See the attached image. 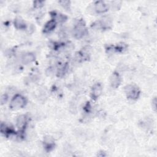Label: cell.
<instances>
[{
    "mask_svg": "<svg viewBox=\"0 0 157 157\" xmlns=\"http://www.w3.org/2000/svg\"><path fill=\"white\" fill-rule=\"evenodd\" d=\"M25 104V98L21 95L17 94L12 99L10 104V107L13 110H17L24 107Z\"/></svg>",
    "mask_w": 157,
    "mask_h": 157,
    "instance_id": "6da1fadb",
    "label": "cell"
},
{
    "mask_svg": "<svg viewBox=\"0 0 157 157\" xmlns=\"http://www.w3.org/2000/svg\"><path fill=\"white\" fill-rule=\"evenodd\" d=\"M125 93L129 99H136L139 96V91L138 88L134 85H128L125 88Z\"/></svg>",
    "mask_w": 157,
    "mask_h": 157,
    "instance_id": "7a4b0ae2",
    "label": "cell"
},
{
    "mask_svg": "<svg viewBox=\"0 0 157 157\" xmlns=\"http://www.w3.org/2000/svg\"><path fill=\"white\" fill-rule=\"evenodd\" d=\"M86 32L85 25L82 21L78 23L74 29V34L77 38H81L84 36Z\"/></svg>",
    "mask_w": 157,
    "mask_h": 157,
    "instance_id": "3957f363",
    "label": "cell"
},
{
    "mask_svg": "<svg viewBox=\"0 0 157 157\" xmlns=\"http://www.w3.org/2000/svg\"><path fill=\"white\" fill-rule=\"evenodd\" d=\"M94 9L98 13H103L107 11L108 6L103 1H98L95 3Z\"/></svg>",
    "mask_w": 157,
    "mask_h": 157,
    "instance_id": "277c9868",
    "label": "cell"
},
{
    "mask_svg": "<svg viewBox=\"0 0 157 157\" xmlns=\"http://www.w3.org/2000/svg\"><path fill=\"white\" fill-rule=\"evenodd\" d=\"M121 82V78L120 75L117 73H113L110 78V83L112 87H118Z\"/></svg>",
    "mask_w": 157,
    "mask_h": 157,
    "instance_id": "5b68a950",
    "label": "cell"
},
{
    "mask_svg": "<svg viewBox=\"0 0 157 157\" xmlns=\"http://www.w3.org/2000/svg\"><path fill=\"white\" fill-rule=\"evenodd\" d=\"M102 93V86L99 83H96L93 85L91 90V96L94 99L98 98Z\"/></svg>",
    "mask_w": 157,
    "mask_h": 157,
    "instance_id": "8992f818",
    "label": "cell"
},
{
    "mask_svg": "<svg viewBox=\"0 0 157 157\" xmlns=\"http://www.w3.org/2000/svg\"><path fill=\"white\" fill-rule=\"evenodd\" d=\"M56 21L54 20H52L48 21L45 25L44 28V32L47 33H50L54 29V28L56 26Z\"/></svg>",
    "mask_w": 157,
    "mask_h": 157,
    "instance_id": "52a82bcc",
    "label": "cell"
},
{
    "mask_svg": "<svg viewBox=\"0 0 157 157\" xmlns=\"http://www.w3.org/2000/svg\"><path fill=\"white\" fill-rule=\"evenodd\" d=\"M34 56L33 54L32 53H26L25 55H23V56L22 57V63L25 64H28L29 63H32L34 60Z\"/></svg>",
    "mask_w": 157,
    "mask_h": 157,
    "instance_id": "ba28073f",
    "label": "cell"
},
{
    "mask_svg": "<svg viewBox=\"0 0 157 157\" xmlns=\"http://www.w3.org/2000/svg\"><path fill=\"white\" fill-rule=\"evenodd\" d=\"M26 123V116L22 115L18 117L17 120V125L18 128H20V129L23 128L25 126Z\"/></svg>",
    "mask_w": 157,
    "mask_h": 157,
    "instance_id": "9c48e42d",
    "label": "cell"
},
{
    "mask_svg": "<svg viewBox=\"0 0 157 157\" xmlns=\"http://www.w3.org/2000/svg\"><path fill=\"white\" fill-rule=\"evenodd\" d=\"M44 144H45V147L47 148L48 150H50V148H53V147L54 140L50 137H46L44 139Z\"/></svg>",
    "mask_w": 157,
    "mask_h": 157,
    "instance_id": "30bf717a",
    "label": "cell"
},
{
    "mask_svg": "<svg viewBox=\"0 0 157 157\" xmlns=\"http://www.w3.org/2000/svg\"><path fill=\"white\" fill-rule=\"evenodd\" d=\"M14 24H15V26L18 28L21 29V28H25V23L23 21V20H21L20 18H16L15 20Z\"/></svg>",
    "mask_w": 157,
    "mask_h": 157,
    "instance_id": "8fae6325",
    "label": "cell"
}]
</instances>
